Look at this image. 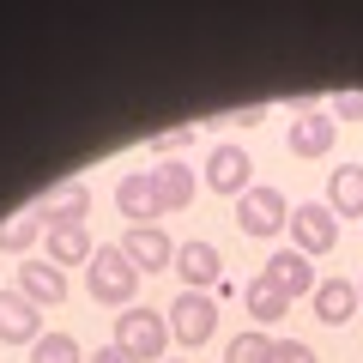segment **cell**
<instances>
[{"label":"cell","instance_id":"obj_2","mask_svg":"<svg viewBox=\"0 0 363 363\" xmlns=\"http://www.w3.org/2000/svg\"><path fill=\"white\" fill-rule=\"evenodd\" d=\"M116 345L128 351L133 363H164V345H169V321L157 309H121V321H116Z\"/></svg>","mask_w":363,"mask_h":363},{"label":"cell","instance_id":"obj_21","mask_svg":"<svg viewBox=\"0 0 363 363\" xmlns=\"http://www.w3.org/2000/svg\"><path fill=\"white\" fill-rule=\"evenodd\" d=\"M85 351H79L73 333H43L37 345H30V363H79Z\"/></svg>","mask_w":363,"mask_h":363},{"label":"cell","instance_id":"obj_20","mask_svg":"<svg viewBox=\"0 0 363 363\" xmlns=\"http://www.w3.org/2000/svg\"><path fill=\"white\" fill-rule=\"evenodd\" d=\"M43 230H49V224H43L37 212H18V218H6V224H0V255H25L30 242H43Z\"/></svg>","mask_w":363,"mask_h":363},{"label":"cell","instance_id":"obj_16","mask_svg":"<svg viewBox=\"0 0 363 363\" xmlns=\"http://www.w3.org/2000/svg\"><path fill=\"white\" fill-rule=\"evenodd\" d=\"M315 315H321L327 327H345L351 315H357V285H351V279H321V285H315Z\"/></svg>","mask_w":363,"mask_h":363},{"label":"cell","instance_id":"obj_23","mask_svg":"<svg viewBox=\"0 0 363 363\" xmlns=\"http://www.w3.org/2000/svg\"><path fill=\"white\" fill-rule=\"evenodd\" d=\"M188 140H194V128H169V133H152V140H145V152H157V157H176Z\"/></svg>","mask_w":363,"mask_h":363},{"label":"cell","instance_id":"obj_7","mask_svg":"<svg viewBox=\"0 0 363 363\" xmlns=\"http://www.w3.org/2000/svg\"><path fill=\"white\" fill-rule=\"evenodd\" d=\"M0 339H6V345H37L43 339V309L18 285L0 291Z\"/></svg>","mask_w":363,"mask_h":363},{"label":"cell","instance_id":"obj_10","mask_svg":"<svg viewBox=\"0 0 363 363\" xmlns=\"http://www.w3.org/2000/svg\"><path fill=\"white\" fill-rule=\"evenodd\" d=\"M30 212H37L43 224H85V212H91V188H85V182H61V188H49V194H43Z\"/></svg>","mask_w":363,"mask_h":363},{"label":"cell","instance_id":"obj_3","mask_svg":"<svg viewBox=\"0 0 363 363\" xmlns=\"http://www.w3.org/2000/svg\"><path fill=\"white\" fill-rule=\"evenodd\" d=\"M285 224H291V200L279 194V188H248V194L236 200V230L255 236V242H272Z\"/></svg>","mask_w":363,"mask_h":363},{"label":"cell","instance_id":"obj_15","mask_svg":"<svg viewBox=\"0 0 363 363\" xmlns=\"http://www.w3.org/2000/svg\"><path fill=\"white\" fill-rule=\"evenodd\" d=\"M327 206L333 218H363V164H339L327 176Z\"/></svg>","mask_w":363,"mask_h":363},{"label":"cell","instance_id":"obj_22","mask_svg":"<svg viewBox=\"0 0 363 363\" xmlns=\"http://www.w3.org/2000/svg\"><path fill=\"white\" fill-rule=\"evenodd\" d=\"M224 363H272V339H260V333H236L230 345H224Z\"/></svg>","mask_w":363,"mask_h":363},{"label":"cell","instance_id":"obj_28","mask_svg":"<svg viewBox=\"0 0 363 363\" xmlns=\"http://www.w3.org/2000/svg\"><path fill=\"white\" fill-rule=\"evenodd\" d=\"M164 363H169V357H164Z\"/></svg>","mask_w":363,"mask_h":363},{"label":"cell","instance_id":"obj_13","mask_svg":"<svg viewBox=\"0 0 363 363\" xmlns=\"http://www.w3.org/2000/svg\"><path fill=\"white\" fill-rule=\"evenodd\" d=\"M267 279L285 297H315V267L297 255V248H279V255H267Z\"/></svg>","mask_w":363,"mask_h":363},{"label":"cell","instance_id":"obj_11","mask_svg":"<svg viewBox=\"0 0 363 363\" xmlns=\"http://www.w3.org/2000/svg\"><path fill=\"white\" fill-rule=\"evenodd\" d=\"M116 206H121V218H128V224H157L164 194H157V182H152V176H121Z\"/></svg>","mask_w":363,"mask_h":363},{"label":"cell","instance_id":"obj_27","mask_svg":"<svg viewBox=\"0 0 363 363\" xmlns=\"http://www.w3.org/2000/svg\"><path fill=\"white\" fill-rule=\"evenodd\" d=\"M357 303H363V285H357Z\"/></svg>","mask_w":363,"mask_h":363},{"label":"cell","instance_id":"obj_26","mask_svg":"<svg viewBox=\"0 0 363 363\" xmlns=\"http://www.w3.org/2000/svg\"><path fill=\"white\" fill-rule=\"evenodd\" d=\"M91 363H133V357L121 345H97V351H91Z\"/></svg>","mask_w":363,"mask_h":363},{"label":"cell","instance_id":"obj_5","mask_svg":"<svg viewBox=\"0 0 363 363\" xmlns=\"http://www.w3.org/2000/svg\"><path fill=\"white\" fill-rule=\"evenodd\" d=\"M291 242H297V255L309 260V255H333L339 248V218H333V206H315V200H303V206H291Z\"/></svg>","mask_w":363,"mask_h":363},{"label":"cell","instance_id":"obj_12","mask_svg":"<svg viewBox=\"0 0 363 363\" xmlns=\"http://www.w3.org/2000/svg\"><path fill=\"white\" fill-rule=\"evenodd\" d=\"M43 248H49V267H61V272L79 267V260L91 267V255H97L85 224H49V230H43Z\"/></svg>","mask_w":363,"mask_h":363},{"label":"cell","instance_id":"obj_19","mask_svg":"<svg viewBox=\"0 0 363 363\" xmlns=\"http://www.w3.org/2000/svg\"><path fill=\"white\" fill-rule=\"evenodd\" d=\"M248 315H255V327H279V321L291 315V297H285L279 285H272L267 272H260L255 285H248Z\"/></svg>","mask_w":363,"mask_h":363},{"label":"cell","instance_id":"obj_14","mask_svg":"<svg viewBox=\"0 0 363 363\" xmlns=\"http://www.w3.org/2000/svg\"><path fill=\"white\" fill-rule=\"evenodd\" d=\"M152 182H157V194H164V212H182V206H194V188H200V176L182 157H164V164L152 169Z\"/></svg>","mask_w":363,"mask_h":363},{"label":"cell","instance_id":"obj_24","mask_svg":"<svg viewBox=\"0 0 363 363\" xmlns=\"http://www.w3.org/2000/svg\"><path fill=\"white\" fill-rule=\"evenodd\" d=\"M272 363H315V351L303 339H272Z\"/></svg>","mask_w":363,"mask_h":363},{"label":"cell","instance_id":"obj_17","mask_svg":"<svg viewBox=\"0 0 363 363\" xmlns=\"http://www.w3.org/2000/svg\"><path fill=\"white\" fill-rule=\"evenodd\" d=\"M18 291H25L30 303H61L67 297V272L61 267H49V260H25V272H18Z\"/></svg>","mask_w":363,"mask_h":363},{"label":"cell","instance_id":"obj_9","mask_svg":"<svg viewBox=\"0 0 363 363\" xmlns=\"http://www.w3.org/2000/svg\"><path fill=\"white\" fill-rule=\"evenodd\" d=\"M121 255H128L140 272H164V267H176V248H169V236L157 230V224H133V230L121 236Z\"/></svg>","mask_w":363,"mask_h":363},{"label":"cell","instance_id":"obj_25","mask_svg":"<svg viewBox=\"0 0 363 363\" xmlns=\"http://www.w3.org/2000/svg\"><path fill=\"white\" fill-rule=\"evenodd\" d=\"M333 121H363V91H333Z\"/></svg>","mask_w":363,"mask_h":363},{"label":"cell","instance_id":"obj_1","mask_svg":"<svg viewBox=\"0 0 363 363\" xmlns=\"http://www.w3.org/2000/svg\"><path fill=\"white\" fill-rule=\"evenodd\" d=\"M85 291L104 303V309H133V291H140V267L121 255V242H116V248H97V255H91V267H85Z\"/></svg>","mask_w":363,"mask_h":363},{"label":"cell","instance_id":"obj_18","mask_svg":"<svg viewBox=\"0 0 363 363\" xmlns=\"http://www.w3.org/2000/svg\"><path fill=\"white\" fill-rule=\"evenodd\" d=\"M291 152L297 157H327L333 152V116H321V109L315 116H297L291 121Z\"/></svg>","mask_w":363,"mask_h":363},{"label":"cell","instance_id":"obj_6","mask_svg":"<svg viewBox=\"0 0 363 363\" xmlns=\"http://www.w3.org/2000/svg\"><path fill=\"white\" fill-rule=\"evenodd\" d=\"M248 176H255V164H248L242 145H212L206 169H200V182H206L212 194H236V200L248 194Z\"/></svg>","mask_w":363,"mask_h":363},{"label":"cell","instance_id":"obj_8","mask_svg":"<svg viewBox=\"0 0 363 363\" xmlns=\"http://www.w3.org/2000/svg\"><path fill=\"white\" fill-rule=\"evenodd\" d=\"M176 279L188 291H212V285H224V260H218V248L212 242H182L176 248Z\"/></svg>","mask_w":363,"mask_h":363},{"label":"cell","instance_id":"obj_4","mask_svg":"<svg viewBox=\"0 0 363 363\" xmlns=\"http://www.w3.org/2000/svg\"><path fill=\"white\" fill-rule=\"evenodd\" d=\"M212 333H218V297H212V291H182V297L169 303V339L206 345Z\"/></svg>","mask_w":363,"mask_h":363}]
</instances>
